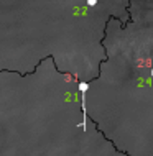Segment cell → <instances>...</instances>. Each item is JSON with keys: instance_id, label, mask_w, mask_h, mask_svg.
<instances>
[{"instance_id": "6da1fadb", "label": "cell", "mask_w": 153, "mask_h": 156, "mask_svg": "<svg viewBox=\"0 0 153 156\" xmlns=\"http://www.w3.org/2000/svg\"><path fill=\"white\" fill-rule=\"evenodd\" d=\"M89 89L87 82H81L79 84V90L82 95V128H86V90Z\"/></svg>"}, {"instance_id": "7a4b0ae2", "label": "cell", "mask_w": 153, "mask_h": 156, "mask_svg": "<svg viewBox=\"0 0 153 156\" xmlns=\"http://www.w3.org/2000/svg\"><path fill=\"white\" fill-rule=\"evenodd\" d=\"M97 3V0H87V5H91V7H94Z\"/></svg>"}, {"instance_id": "3957f363", "label": "cell", "mask_w": 153, "mask_h": 156, "mask_svg": "<svg viewBox=\"0 0 153 156\" xmlns=\"http://www.w3.org/2000/svg\"><path fill=\"white\" fill-rule=\"evenodd\" d=\"M151 76H153V71H151Z\"/></svg>"}]
</instances>
